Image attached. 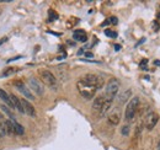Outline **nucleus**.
<instances>
[{
  "instance_id": "24",
  "label": "nucleus",
  "mask_w": 160,
  "mask_h": 150,
  "mask_svg": "<svg viewBox=\"0 0 160 150\" xmlns=\"http://www.w3.org/2000/svg\"><path fill=\"white\" fill-rule=\"evenodd\" d=\"M48 14H49V21H54V20L58 19V14L54 10H49Z\"/></svg>"
},
{
  "instance_id": "6",
  "label": "nucleus",
  "mask_w": 160,
  "mask_h": 150,
  "mask_svg": "<svg viewBox=\"0 0 160 150\" xmlns=\"http://www.w3.org/2000/svg\"><path fill=\"white\" fill-rule=\"evenodd\" d=\"M29 84H30V88L33 90L35 94H37V95H40V96H42V95L44 94V86H43V84H42L37 78L31 77V78L29 79Z\"/></svg>"
},
{
  "instance_id": "5",
  "label": "nucleus",
  "mask_w": 160,
  "mask_h": 150,
  "mask_svg": "<svg viewBox=\"0 0 160 150\" xmlns=\"http://www.w3.org/2000/svg\"><path fill=\"white\" fill-rule=\"evenodd\" d=\"M78 90H79L80 95H82L84 99H86V100L93 99L94 95H95V92H96V89H94V88H91V86L84 84L83 81H80V80H79V83H78Z\"/></svg>"
},
{
  "instance_id": "4",
  "label": "nucleus",
  "mask_w": 160,
  "mask_h": 150,
  "mask_svg": "<svg viewBox=\"0 0 160 150\" xmlns=\"http://www.w3.org/2000/svg\"><path fill=\"white\" fill-rule=\"evenodd\" d=\"M139 106V99L138 97H133L131 101H128L127 106H126V112H124V118L127 121H132L137 113Z\"/></svg>"
},
{
  "instance_id": "22",
  "label": "nucleus",
  "mask_w": 160,
  "mask_h": 150,
  "mask_svg": "<svg viewBox=\"0 0 160 150\" xmlns=\"http://www.w3.org/2000/svg\"><path fill=\"white\" fill-rule=\"evenodd\" d=\"M129 132H131V128H129V126H128V124H127V126H123V127L121 128V134H122L123 137L129 135Z\"/></svg>"
},
{
  "instance_id": "31",
  "label": "nucleus",
  "mask_w": 160,
  "mask_h": 150,
  "mask_svg": "<svg viewBox=\"0 0 160 150\" xmlns=\"http://www.w3.org/2000/svg\"><path fill=\"white\" fill-rule=\"evenodd\" d=\"M0 14H2V9H0Z\"/></svg>"
},
{
  "instance_id": "14",
  "label": "nucleus",
  "mask_w": 160,
  "mask_h": 150,
  "mask_svg": "<svg viewBox=\"0 0 160 150\" xmlns=\"http://www.w3.org/2000/svg\"><path fill=\"white\" fill-rule=\"evenodd\" d=\"M0 99H2V100L4 101V103H5L8 107L14 108V105H13V102H11V99H10L9 94H6L3 89H0Z\"/></svg>"
},
{
  "instance_id": "7",
  "label": "nucleus",
  "mask_w": 160,
  "mask_h": 150,
  "mask_svg": "<svg viewBox=\"0 0 160 150\" xmlns=\"http://www.w3.org/2000/svg\"><path fill=\"white\" fill-rule=\"evenodd\" d=\"M158 121H159V114L155 113V112H149V113L147 114V117H145V123H144V124H145V128H147L148 130H153L154 127L156 126Z\"/></svg>"
},
{
  "instance_id": "9",
  "label": "nucleus",
  "mask_w": 160,
  "mask_h": 150,
  "mask_svg": "<svg viewBox=\"0 0 160 150\" xmlns=\"http://www.w3.org/2000/svg\"><path fill=\"white\" fill-rule=\"evenodd\" d=\"M107 119H109V123L111 126H117L120 123V121H121V112H120V110L115 108L113 111H111L109 117H107Z\"/></svg>"
},
{
  "instance_id": "1",
  "label": "nucleus",
  "mask_w": 160,
  "mask_h": 150,
  "mask_svg": "<svg viewBox=\"0 0 160 150\" xmlns=\"http://www.w3.org/2000/svg\"><path fill=\"white\" fill-rule=\"evenodd\" d=\"M80 81H83L84 84L99 90L104 86L105 81H104V78L101 77V75H97V74H85L84 77L80 79Z\"/></svg>"
},
{
  "instance_id": "26",
  "label": "nucleus",
  "mask_w": 160,
  "mask_h": 150,
  "mask_svg": "<svg viewBox=\"0 0 160 150\" xmlns=\"http://www.w3.org/2000/svg\"><path fill=\"white\" fill-rule=\"evenodd\" d=\"M85 55H86L88 58H93V57H94V54H93V53H90V52H88V53H86Z\"/></svg>"
},
{
  "instance_id": "27",
  "label": "nucleus",
  "mask_w": 160,
  "mask_h": 150,
  "mask_svg": "<svg viewBox=\"0 0 160 150\" xmlns=\"http://www.w3.org/2000/svg\"><path fill=\"white\" fill-rule=\"evenodd\" d=\"M154 30H155V31H158V30H159V26H158V22H155V24H154Z\"/></svg>"
},
{
  "instance_id": "16",
  "label": "nucleus",
  "mask_w": 160,
  "mask_h": 150,
  "mask_svg": "<svg viewBox=\"0 0 160 150\" xmlns=\"http://www.w3.org/2000/svg\"><path fill=\"white\" fill-rule=\"evenodd\" d=\"M105 97H106V96H105ZM111 105H112V100H110V99H107V97H106L105 105H104V107H102V108H101V111H100L101 116H105V114H106V113L109 112V110H110Z\"/></svg>"
},
{
  "instance_id": "11",
  "label": "nucleus",
  "mask_w": 160,
  "mask_h": 150,
  "mask_svg": "<svg viewBox=\"0 0 160 150\" xmlns=\"http://www.w3.org/2000/svg\"><path fill=\"white\" fill-rule=\"evenodd\" d=\"M73 38L78 42H86L88 41V35L84 30H75L73 33Z\"/></svg>"
},
{
  "instance_id": "8",
  "label": "nucleus",
  "mask_w": 160,
  "mask_h": 150,
  "mask_svg": "<svg viewBox=\"0 0 160 150\" xmlns=\"http://www.w3.org/2000/svg\"><path fill=\"white\" fill-rule=\"evenodd\" d=\"M14 85H15V88H16L26 99H29V100H35V96L31 94V91L27 89V86H26L22 81H15Z\"/></svg>"
},
{
  "instance_id": "28",
  "label": "nucleus",
  "mask_w": 160,
  "mask_h": 150,
  "mask_svg": "<svg viewBox=\"0 0 160 150\" xmlns=\"http://www.w3.org/2000/svg\"><path fill=\"white\" fill-rule=\"evenodd\" d=\"M154 64H156L158 66H160V60H155V62H154Z\"/></svg>"
},
{
  "instance_id": "25",
  "label": "nucleus",
  "mask_w": 160,
  "mask_h": 150,
  "mask_svg": "<svg viewBox=\"0 0 160 150\" xmlns=\"http://www.w3.org/2000/svg\"><path fill=\"white\" fill-rule=\"evenodd\" d=\"M15 69L14 68H8L5 71H4V77H9V75H11V73H14Z\"/></svg>"
},
{
  "instance_id": "3",
  "label": "nucleus",
  "mask_w": 160,
  "mask_h": 150,
  "mask_svg": "<svg viewBox=\"0 0 160 150\" xmlns=\"http://www.w3.org/2000/svg\"><path fill=\"white\" fill-rule=\"evenodd\" d=\"M118 90H120V81H118V79L112 78V79H110V80L107 81V84H106L105 96H106L107 99H110V100L113 101V99H115V97L117 96V94H118Z\"/></svg>"
},
{
  "instance_id": "30",
  "label": "nucleus",
  "mask_w": 160,
  "mask_h": 150,
  "mask_svg": "<svg viewBox=\"0 0 160 150\" xmlns=\"http://www.w3.org/2000/svg\"><path fill=\"white\" fill-rule=\"evenodd\" d=\"M4 42H5V39H0V44H3Z\"/></svg>"
},
{
  "instance_id": "10",
  "label": "nucleus",
  "mask_w": 160,
  "mask_h": 150,
  "mask_svg": "<svg viewBox=\"0 0 160 150\" xmlns=\"http://www.w3.org/2000/svg\"><path fill=\"white\" fill-rule=\"evenodd\" d=\"M21 103H22V107H24V110H25V113H27L30 117H36V111H35L33 106H32L27 100L22 99V100H21Z\"/></svg>"
},
{
  "instance_id": "15",
  "label": "nucleus",
  "mask_w": 160,
  "mask_h": 150,
  "mask_svg": "<svg viewBox=\"0 0 160 150\" xmlns=\"http://www.w3.org/2000/svg\"><path fill=\"white\" fill-rule=\"evenodd\" d=\"M13 126H14V133H15V134H17V135H22V134L25 133L24 127H22L20 123H17L16 121H13Z\"/></svg>"
},
{
  "instance_id": "23",
  "label": "nucleus",
  "mask_w": 160,
  "mask_h": 150,
  "mask_svg": "<svg viewBox=\"0 0 160 150\" xmlns=\"http://www.w3.org/2000/svg\"><path fill=\"white\" fill-rule=\"evenodd\" d=\"M105 35L107 36V37H110V38H116L117 37V32H115V31H112V30H105Z\"/></svg>"
},
{
  "instance_id": "12",
  "label": "nucleus",
  "mask_w": 160,
  "mask_h": 150,
  "mask_svg": "<svg viewBox=\"0 0 160 150\" xmlns=\"http://www.w3.org/2000/svg\"><path fill=\"white\" fill-rule=\"evenodd\" d=\"M105 101H106V97H105V96H97V97L94 100V102H93V110L100 112L101 108H102L104 105H105Z\"/></svg>"
},
{
  "instance_id": "2",
  "label": "nucleus",
  "mask_w": 160,
  "mask_h": 150,
  "mask_svg": "<svg viewBox=\"0 0 160 150\" xmlns=\"http://www.w3.org/2000/svg\"><path fill=\"white\" fill-rule=\"evenodd\" d=\"M40 75H41L42 81H43L48 88H51L52 90H57V89H58V81H57V78L54 77L53 73H51V71L47 70V69H41V70H40Z\"/></svg>"
},
{
  "instance_id": "13",
  "label": "nucleus",
  "mask_w": 160,
  "mask_h": 150,
  "mask_svg": "<svg viewBox=\"0 0 160 150\" xmlns=\"http://www.w3.org/2000/svg\"><path fill=\"white\" fill-rule=\"evenodd\" d=\"M10 99H11V102H13V105H14V108H16L20 113H25V110H24V107H22L21 100H20L17 96H15V95H10Z\"/></svg>"
},
{
  "instance_id": "17",
  "label": "nucleus",
  "mask_w": 160,
  "mask_h": 150,
  "mask_svg": "<svg viewBox=\"0 0 160 150\" xmlns=\"http://www.w3.org/2000/svg\"><path fill=\"white\" fill-rule=\"evenodd\" d=\"M5 128H6V133L8 134H15L14 133V126H13V121L11 119H5Z\"/></svg>"
},
{
  "instance_id": "21",
  "label": "nucleus",
  "mask_w": 160,
  "mask_h": 150,
  "mask_svg": "<svg viewBox=\"0 0 160 150\" xmlns=\"http://www.w3.org/2000/svg\"><path fill=\"white\" fill-rule=\"evenodd\" d=\"M0 108H2V110L4 111V113H6V114L10 117V119H11V121H15V116L11 113V111H10V110H9L5 105H0Z\"/></svg>"
},
{
  "instance_id": "29",
  "label": "nucleus",
  "mask_w": 160,
  "mask_h": 150,
  "mask_svg": "<svg viewBox=\"0 0 160 150\" xmlns=\"http://www.w3.org/2000/svg\"><path fill=\"white\" fill-rule=\"evenodd\" d=\"M156 148H158V150H160V139H159V141H158V145H156Z\"/></svg>"
},
{
  "instance_id": "19",
  "label": "nucleus",
  "mask_w": 160,
  "mask_h": 150,
  "mask_svg": "<svg viewBox=\"0 0 160 150\" xmlns=\"http://www.w3.org/2000/svg\"><path fill=\"white\" fill-rule=\"evenodd\" d=\"M6 128H5V121H3V117L0 114V138L6 135Z\"/></svg>"
},
{
  "instance_id": "20",
  "label": "nucleus",
  "mask_w": 160,
  "mask_h": 150,
  "mask_svg": "<svg viewBox=\"0 0 160 150\" xmlns=\"http://www.w3.org/2000/svg\"><path fill=\"white\" fill-rule=\"evenodd\" d=\"M117 22H118L117 17H109V19H106V20L101 24V26L105 27V26H109V25H116Z\"/></svg>"
},
{
  "instance_id": "18",
  "label": "nucleus",
  "mask_w": 160,
  "mask_h": 150,
  "mask_svg": "<svg viewBox=\"0 0 160 150\" xmlns=\"http://www.w3.org/2000/svg\"><path fill=\"white\" fill-rule=\"evenodd\" d=\"M131 94H132V90L129 89V90H127V91H124L120 97H118V101H120V103H124L126 101H127V99L131 96Z\"/></svg>"
}]
</instances>
